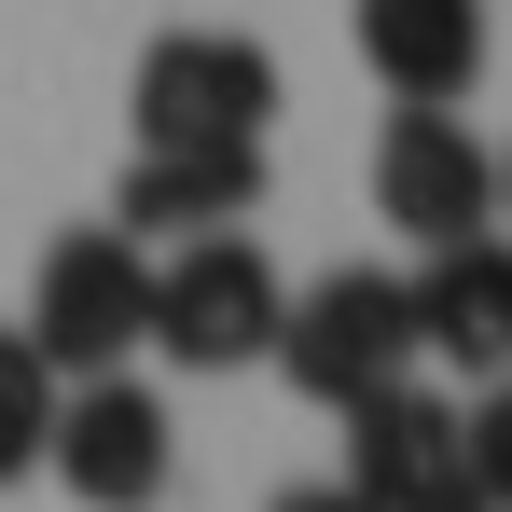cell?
<instances>
[{
	"label": "cell",
	"mask_w": 512,
	"mask_h": 512,
	"mask_svg": "<svg viewBox=\"0 0 512 512\" xmlns=\"http://www.w3.org/2000/svg\"><path fill=\"white\" fill-rule=\"evenodd\" d=\"M42 471L70 485L84 512H153L180 471V429L167 402L139 388V360L125 374H70V402H56V443H42Z\"/></svg>",
	"instance_id": "5"
},
{
	"label": "cell",
	"mask_w": 512,
	"mask_h": 512,
	"mask_svg": "<svg viewBox=\"0 0 512 512\" xmlns=\"http://www.w3.org/2000/svg\"><path fill=\"white\" fill-rule=\"evenodd\" d=\"M499 236H512V153H499Z\"/></svg>",
	"instance_id": "14"
},
{
	"label": "cell",
	"mask_w": 512,
	"mask_h": 512,
	"mask_svg": "<svg viewBox=\"0 0 512 512\" xmlns=\"http://www.w3.org/2000/svg\"><path fill=\"white\" fill-rule=\"evenodd\" d=\"M28 346L56 360V374H125L139 346H153V236H125V222H70L42 277H28Z\"/></svg>",
	"instance_id": "3"
},
{
	"label": "cell",
	"mask_w": 512,
	"mask_h": 512,
	"mask_svg": "<svg viewBox=\"0 0 512 512\" xmlns=\"http://www.w3.org/2000/svg\"><path fill=\"white\" fill-rule=\"evenodd\" d=\"M457 512H499V499H457Z\"/></svg>",
	"instance_id": "15"
},
{
	"label": "cell",
	"mask_w": 512,
	"mask_h": 512,
	"mask_svg": "<svg viewBox=\"0 0 512 512\" xmlns=\"http://www.w3.org/2000/svg\"><path fill=\"white\" fill-rule=\"evenodd\" d=\"M277 319H291V277L263 263V236H180L153 250V346H167L180 374H250L277 360Z\"/></svg>",
	"instance_id": "2"
},
{
	"label": "cell",
	"mask_w": 512,
	"mask_h": 512,
	"mask_svg": "<svg viewBox=\"0 0 512 512\" xmlns=\"http://www.w3.org/2000/svg\"><path fill=\"white\" fill-rule=\"evenodd\" d=\"M471 485L512 512V374H485V402H471Z\"/></svg>",
	"instance_id": "12"
},
{
	"label": "cell",
	"mask_w": 512,
	"mask_h": 512,
	"mask_svg": "<svg viewBox=\"0 0 512 512\" xmlns=\"http://www.w3.org/2000/svg\"><path fill=\"white\" fill-rule=\"evenodd\" d=\"M346 485H360L374 512H457V499H485V485H471V402L388 374L374 402H346Z\"/></svg>",
	"instance_id": "6"
},
{
	"label": "cell",
	"mask_w": 512,
	"mask_h": 512,
	"mask_svg": "<svg viewBox=\"0 0 512 512\" xmlns=\"http://www.w3.org/2000/svg\"><path fill=\"white\" fill-rule=\"evenodd\" d=\"M360 70L388 97H471L485 84V0H346Z\"/></svg>",
	"instance_id": "9"
},
{
	"label": "cell",
	"mask_w": 512,
	"mask_h": 512,
	"mask_svg": "<svg viewBox=\"0 0 512 512\" xmlns=\"http://www.w3.org/2000/svg\"><path fill=\"white\" fill-rule=\"evenodd\" d=\"M250 208H263V139H139V153H125V194H111V222L153 236V250L222 236V222H250Z\"/></svg>",
	"instance_id": "8"
},
{
	"label": "cell",
	"mask_w": 512,
	"mask_h": 512,
	"mask_svg": "<svg viewBox=\"0 0 512 512\" xmlns=\"http://www.w3.org/2000/svg\"><path fill=\"white\" fill-rule=\"evenodd\" d=\"M374 208H388L416 250L499 236V153L471 139L457 97H402V111H388V139H374Z\"/></svg>",
	"instance_id": "4"
},
{
	"label": "cell",
	"mask_w": 512,
	"mask_h": 512,
	"mask_svg": "<svg viewBox=\"0 0 512 512\" xmlns=\"http://www.w3.org/2000/svg\"><path fill=\"white\" fill-rule=\"evenodd\" d=\"M416 333L457 374H512V236H457L416 277Z\"/></svg>",
	"instance_id": "10"
},
{
	"label": "cell",
	"mask_w": 512,
	"mask_h": 512,
	"mask_svg": "<svg viewBox=\"0 0 512 512\" xmlns=\"http://www.w3.org/2000/svg\"><path fill=\"white\" fill-rule=\"evenodd\" d=\"M277 512H374V499H360V485H346V471H333V485H291V499H277Z\"/></svg>",
	"instance_id": "13"
},
{
	"label": "cell",
	"mask_w": 512,
	"mask_h": 512,
	"mask_svg": "<svg viewBox=\"0 0 512 512\" xmlns=\"http://www.w3.org/2000/svg\"><path fill=\"white\" fill-rule=\"evenodd\" d=\"M56 402H70V374L28 346V319H0V485H28V471H42V443H56Z\"/></svg>",
	"instance_id": "11"
},
{
	"label": "cell",
	"mask_w": 512,
	"mask_h": 512,
	"mask_svg": "<svg viewBox=\"0 0 512 512\" xmlns=\"http://www.w3.org/2000/svg\"><path fill=\"white\" fill-rule=\"evenodd\" d=\"M139 139H263L277 125V56H263L250 28H167V42H139Z\"/></svg>",
	"instance_id": "7"
},
{
	"label": "cell",
	"mask_w": 512,
	"mask_h": 512,
	"mask_svg": "<svg viewBox=\"0 0 512 512\" xmlns=\"http://www.w3.org/2000/svg\"><path fill=\"white\" fill-rule=\"evenodd\" d=\"M429 333H416V277H388V263H333V277H305L291 291V319H277V374L305 388V402H374L388 374H416Z\"/></svg>",
	"instance_id": "1"
}]
</instances>
